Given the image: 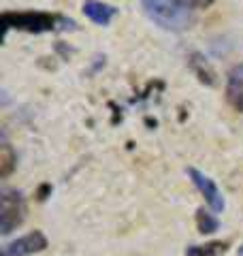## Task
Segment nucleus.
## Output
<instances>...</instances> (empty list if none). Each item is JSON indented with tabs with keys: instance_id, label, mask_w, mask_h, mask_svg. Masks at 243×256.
Here are the masks:
<instances>
[{
	"instance_id": "6e6552de",
	"label": "nucleus",
	"mask_w": 243,
	"mask_h": 256,
	"mask_svg": "<svg viewBox=\"0 0 243 256\" xmlns=\"http://www.w3.org/2000/svg\"><path fill=\"white\" fill-rule=\"evenodd\" d=\"M15 166H18V154L11 148V143L2 139V146H0V178L6 180L15 171Z\"/></svg>"
},
{
	"instance_id": "1a4fd4ad",
	"label": "nucleus",
	"mask_w": 243,
	"mask_h": 256,
	"mask_svg": "<svg viewBox=\"0 0 243 256\" xmlns=\"http://www.w3.org/2000/svg\"><path fill=\"white\" fill-rule=\"evenodd\" d=\"M226 250L224 242H209L205 246H190L186 250V256H218Z\"/></svg>"
},
{
	"instance_id": "9b49d317",
	"label": "nucleus",
	"mask_w": 243,
	"mask_h": 256,
	"mask_svg": "<svg viewBox=\"0 0 243 256\" xmlns=\"http://www.w3.org/2000/svg\"><path fill=\"white\" fill-rule=\"evenodd\" d=\"M186 2L196 6V9H209V6L214 4V0H186Z\"/></svg>"
},
{
	"instance_id": "f8f14e48",
	"label": "nucleus",
	"mask_w": 243,
	"mask_h": 256,
	"mask_svg": "<svg viewBox=\"0 0 243 256\" xmlns=\"http://www.w3.org/2000/svg\"><path fill=\"white\" fill-rule=\"evenodd\" d=\"M239 256H243V246H241V248H239Z\"/></svg>"
},
{
	"instance_id": "7ed1b4c3",
	"label": "nucleus",
	"mask_w": 243,
	"mask_h": 256,
	"mask_svg": "<svg viewBox=\"0 0 243 256\" xmlns=\"http://www.w3.org/2000/svg\"><path fill=\"white\" fill-rule=\"evenodd\" d=\"M24 220H26V201L22 192L4 188L0 196V233L11 235L15 228L22 226Z\"/></svg>"
},
{
	"instance_id": "39448f33",
	"label": "nucleus",
	"mask_w": 243,
	"mask_h": 256,
	"mask_svg": "<svg viewBox=\"0 0 243 256\" xmlns=\"http://www.w3.org/2000/svg\"><path fill=\"white\" fill-rule=\"evenodd\" d=\"M47 248V237L40 230H32V233L15 239L9 246H4L2 254L6 256H30L34 252H43Z\"/></svg>"
},
{
	"instance_id": "9d476101",
	"label": "nucleus",
	"mask_w": 243,
	"mask_h": 256,
	"mask_svg": "<svg viewBox=\"0 0 243 256\" xmlns=\"http://www.w3.org/2000/svg\"><path fill=\"white\" fill-rule=\"evenodd\" d=\"M196 226H198V230L202 235H209V233H216V230L220 228V222H218V218L214 214H209L200 207V210L196 212Z\"/></svg>"
},
{
	"instance_id": "423d86ee",
	"label": "nucleus",
	"mask_w": 243,
	"mask_h": 256,
	"mask_svg": "<svg viewBox=\"0 0 243 256\" xmlns=\"http://www.w3.org/2000/svg\"><path fill=\"white\" fill-rule=\"evenodd\" d=\"M226 100L234 111L243 114V64L232 66L226 77Z\"/></svg>"
},
{
	"instance_id": "20e7f679",
	"label": "nucleus",
	"mask_w": 243,
	"mask_h": 256,
	"mask_svg": "<svg viewBox=\"0 0 243 256\" xmlns=\"http://www.w3.org/2000/svg\"><path fill=\"white\" fill-rule=\"evenodd\" d=\"M188 175H190V180H192L194 186L198 188V192L205 196V201H207L209 207H212V212L214 214H222L226 203H224V196H222L220 188L216 186V182L209 178V175L202 173V171L194 169V166H190V169H188Z\"/></svg>"
},
{
	"instance_id": "0eeeda50",
	"label": "nucleus",
	"mask_w": 243,
	"mask_h": 256,
	"mask_svg": "<svg viewBox=\"0 0 243 256\" xmlns=\"http://www.w3.org/2000/svg\"><path fill=\"white\" fill-rule=\"evenodd\" d=\"M84 13L88 20L98 24V26H109L111 20L118 15V9H113L111 4L100 2V0H88L84 4Z\"/></svg>"
},
{
	"instance_id": "f03ea898",
	"label": "nucleus",
	"mask_w": 243,
	"mask_h": 256,
	"mask_svg": "<svg viewBox=\"0 0 243 256\" xmlns=\"http://www.w3.org/2000/svg\"><path fill=\"white\" fill-rule=\"evenodd\" d=\"M2 24L4 30H24V32H50L56 28L58 18L52 13H43V11H4L2 13Z\"/></svg>"
},
{
	"instance_id": "f257e3e1",
	"label": "nucleus",
	"mask_w": 243,
	"mask_h": 256,
	"mask_svg": "<svg viewBox=\"0 0 243 256\" xmlns=\"http://www.w3.org/2000/svg\"><path fill=\"white\" fill-rule=\"evenodd\" d=\"M141 6L145 15L164 30L184 32L194 24L192 4L186 0H141Z\"/></svg>"
}]
</instances>
